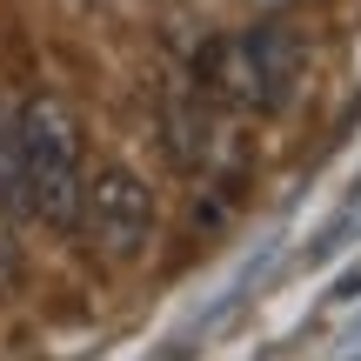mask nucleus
I'll return each instance as SVG.
<instances>
[{"instance_id": "obj_1", "label": "nucleus", "mask_w": 361, "mask_h": 361, "mask_svg": "<svg viewBox=\"0 0 361 361\" xmlns=\"http://www.w3.org/2000/svg\"><path fill=\"white\" fill-rule=\"evenodd\" d=\"M201 94L214 107H241V114H281L301 94L308 74V47H301L288 27H241V34H221L201 47L194 61Z\"/></svg>"}, {"instance_id": "obj_2", "label": "nucleus", "mask_w": 361, "mask_h": 361, "mask_svg": "<svg viewBox=\"0 0 361 361\" xmlns=\"http://www.w3.org/2000/svg\"><path fill=\"white\" fill-rule=\"evenodd\" d=\"M13 147H20V174H27V214L47 221V228L74 234L80 214V180H87V161H80V121L67 101L54 94H34L13 121Z\"/></svg>"}, {"instance_id": "obj_3", "label": "nucleus", "mask_w": 361, "mask_h": 361, "mask_svg": "<svg viewBox=\"0 0 361 361\" xmlns=\"http://www.w3.org/2000/svg\"><path fill=\"white\" fill-rule=\"evenodd\" d=\"M161 228V201L134 168H101L80 180V214H74V234L107 261H134Z\"/></svg>"}, {"instance_id": "obj_4", "label": "nucleus", "mask_w": 361, "mask_h": 361, "mask_svg": "<svg viewBox=\"0 0 361 361\" xmlns=\"http://www.w3.org/2000/svg\"><path fill=\"white\" fill-rule=\"evenodd\" d=\"M0 207H7V214H27V174H20L13 128H0Z\"/></svg>"}]
</instances>
